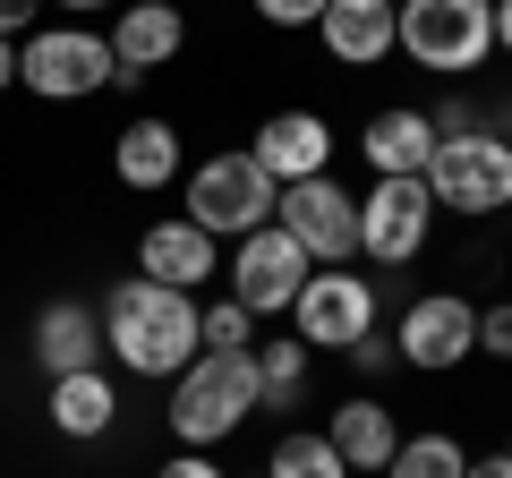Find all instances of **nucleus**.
<instances>
[{
  "mask_svg": "<svg viewBox=\"0 0 512 478\" xmlns=\"http://www.w3.org/2000/svg\"><path fill=\"white\" fill-rule=\"evenodd\" d=\"M103 350L120 359L128 376H146V385H171V376L197 359V299L188 291H163V282L128 274L103 291Z\"/></svg>",
  "mask_w": 512,
  "mask_h": 478,
  "instance_id": "f257e3e1",
  "label": "nucleus"
},
{
  "mask_svg": "<svg viewBox=\"0 0 512 478\" xmlns=\"http://www.w3.org/2000/svg\"><path fill=\"white\" fill-rule=\"evenodd\" d=\"M171 436L188 444V453H205V444L239 436V427L256 419V359L248 350H197L180 376H171Z\"/></svg>",
  "mask_w": 512,
  "mask_h": 478,
  "instance_id": "f03ea898",
  "label": "nucleus"
},
{
  "mask_svg": "<svg viewBox=\"0 0 512 478\" xmlns=\"http://www.w3.org/2000/svg\"><path fill=\"white\" fill-rule=\"evenodd\" d=\"M393 52H410L436 77H470L495 60V9L487 0H402L393 9Z\"/></svg>",
  "mask_w": 512,
  "mask_h": 478,
  "instance_id": "7ed1b4c3",
  "label": "nucleus"
},
{
  "mask_svg": "<svg viewBox=\"0 0 512 478\" xmlns=\"http://www.w3.org/2000/svg\"><path fill=\"white\" fill-rule=\"evenodd\" d=\"M427 197H436V214H504L512 205V137L504 129H470V137H436V154H427Z\"/></svg>",
  "mask_w": 512,
  "mask_h": 478,
  "instance_id": "20e7f679",
  "label": "nucleus"
},
{
  "mask_svg": "<svg viewBox=\"0 0 512 478\" xmlns=\"http://www.w3.org/2000/svg\"><path fill=\"white\" fill-rule=\"evenodd\" d=\"M180 188H188V222H197L214 248H222V239L265 231V222H274V205H282V188L248 163V146H239V154H205Z\"/></svg>",
  "mask_w": 512,
  "mask_h": 478,
  "instance_id": "39448f33",
  "label": "nucleus"
},
{
  "mask_svg": "<svg viewBox=\"0 0 512 478\" xmlns=\"http://www.w3.org/2000/svg\"><path fill=\"white\" fill-rule=\"evenodd\" d=\"M111 35L103 26H35L18 43V86L43 94V103H86V94L111 86Z\"/></svg>",
  "mask_w": 512,
  "mask_h": 478,
  "instance_id": "423d86ee",
  "label": "nucleus"
},
{
  "mask_svg": "<svg viewBox=\"0 0 512 478\" xmlns=\"http://www.w3.org/2000/svg\"><path fill=\"white\" fill-rule=\"evenodd\" d=\"M427 231H436V197L427 180H376L359 197V257L402 274L410 257H427Z\"/></svg>",
  "mask_w": 512,
  "mask_h": 478,
  "instance_id": "0eeeda50",
  "label": "nucleus"
},
{
  "mask_svg": "<svg viewBox=\"0 0 512 478\" xmlns=\"http://www.w3.org/2000/svg\"><path fill=\"white\" fill-rule=\"evenodd\" d=\"M291 333L308 350H350L359 333H376V282L342 274V265H316L291 299Z\"/></svg>",
  "mask_w": 512,
  "mask_h": 478,
  "instance_id": "6e6552de",
  "label": "nucleus"
},
{
  "mask_svg": "<svg viewBox=\"0 0 512 478\" xmlns=\"http://www.w3.org/2000/svg\"><path fill=\"white\" fill-rule=\"evenodd\" d=\"M308 274H316L308 248H299L282 222L231 239V299H239L248 316H291V299H299V282H308Z\"/></svg>",
  "mask_w": 512,
  "mask_h": 478,
  "instance_id": "1a4fd4ad",
  "label": "nucleus"
},
{
  "mask_svg": "<svg viewBox=\"0 0 512 478\" xmlns=\"http://www.w3.org/2000/svg\"><path fill=\"white\" fill-rule=\"evenodd\" d=\"M393 350H402V368H419V376H453L461 359H478V308L461 291L410 299L402 325H393Z\"/></svg>",
  "mask_w": 512,
  "mask_h": 478,
  "instance_id": "9d476101",
  "label": "nucleus"
},
{
  "mask_svg": "<svg viewBox=\"0 0 512 478\" xmlns=\"http://www.w3.org/2000/svg\"><path fill=\"white\" fill-rule=\"evenodd\" d=\"M274 222L308 248V265H350L359 257V197H350L342 180H299V188H282V205H274Z\"/></svg>",
  "mask_w": 512,
  "mask_h": 478,
  "instance_id": "9b49d317",
  "label": "nucleus"
},
{
  "mask_svg": "<svg viewBox=\"0 0 512 478\" xmlns=\"http://www.w3.org/2000/svg\"><path fill=\"white\" fill-rule=\"evenodd\" d=\"M248 163L265 171L274 188L325 180V171H333V129H325V111H274V120L248 137Z\"/></svg>",
  "mask_w": 512,
  "mask_h": 478,
  "instance_id": "f8f14e48",
  "label": "nucleus"
},
{
  "mask_svg": "<svg viewBox=\"0 0 512 478\" xmlns=\"http://www.w3.org/2000/svg\"><path fill=\"white\" fill-rule=\"evenodd\" d=\"M137 274L163 282V291H188V299H197L205 282L222 274V248H214V239H205L188 214H171V222H154V231L137 239Z\"/></svg>",
  "mask_w": 512,
  "mask_h": 478,
  "instance_id": "ddd939ff",
  "label": "nucleus"
},
{
  "mask_svg": "<svg viewBox=\"0 0 512 478\" xmlns=\"http://www.w3.org/2000/svg\"><path fill=\"white\" fill-rule=\"evenodd\" d=\"M188 43V18H180V0H128L120 18H111V60H120L128 77H154L171 69Z\"/></svg>",
  "mask_w": 512,
  "mask_h": 478,
  "instance_id": "4468645a",
  "label": "nucleus"
},
{
  "mask_svg": "<svg viewBox=\"0 0 512 478\" xmlns=\"http://www.w3.org/2000/svg\"><path fill=\"white\" fill-rule=\"evenodd\" d=\"M325 444L342 453L350 478H384V461H393V444H402V419H393V402H376V393H350V402L333 410Z\"/></svg>",
  "mask_w": 512,
  "mask_h": 478,
  "instance_id": "2eb2a0df",
  "label": "nucleus"
},
{
  "mask_svg": "<svg viewBox=\"0 0 512 478\" xmlns=\"http://www.w3.org/2000/svg\"><path fill=\"white\" fill-rule=\"evenodd\" d=\"M35 368H43V376H86V368H103V316H94L86 299H52V308L35 316Z\"/></svg>",
  "mask_w": 512,
  "mask_h": 478,
  "instance_id": "dca6fc26",
  "label": "nucleus"
},
{
  "mask_svg": "<svg viewBox=\"0 0 512 478\" xmlns=\"http://www.w3.org/2000/svg\"><path fill=\"white\" fill-rule=\"evenodd\" d=\"M359 154H367L376 180H419L427 154H436V120L410 111V103H393V111H376V120L359 129Z\"/></svg>",
  "mask_w": 512,
  "mask_h": 478,
  "instance_id": "f3484780",
  "label": "nucleus"
},
{
  "mask_svg": "<svg viewBox=\"0 0 512 478\" xmlns=\"http://www.w3.org/2000/svg\"><path fill=\"white\" fill-rule=\"evenodd\" d=\"M111 171H120V188H137V197H154V188L188 180L180 129H171V120H128V129L111 137Z\"/></svg>",
  "mask_w": 512,
  "mask_h": 478,
  "instance_id": "a211bd4d",
  "label": "nucleus"
},
{
  "mask_svg": "<svg viewBox=\"0 0 512 478\" xmlns=\"http://www.w3.org/2000/svg\"><path fill=\"white\" fill-rule=\"evenodd\" d=\"M325 52L342 69H376L393 52V0H325V18H316Z\"/></svg>",
  "mask_w": 512,
  "mask_h": 478,
  "instance_id": "6ab92c4d",
  "label": "nucleus"
},
{
  "mask_svg": "<svg viewBox=\"0 0 512 478\" xmlns=\"http://www.w3.org/2000/svg\"><path fill=\"white\" fill-rule=\"evenodd\" d=\"M111 419H120V393H111L103 368H86V376H52V427H60V436L94 444V436H111Z\"/></svg>",
  "mask_w": 512,
  "mask_h": 478,
  "instance_id": "aec40b11",
  "label": "nucleus"
},
{
  "mask_svg": "<svg viewBox=\"0 0 512 478\" xmlns=\"http://www.w3.org/2000/svg\"><path fill=\"white\" fill-rule=\"evenodd\" d=\"M256 410H291L299 393H308V368H316V350L299 342V333H282V342H256Z\"/></svg>",
  "mask_w": 512,
  "mask_h": 478,
  "instance_id": "412c9836",
  "label": "nucleus"
},
{
  "mask_svg": "<svg viewBox=\"0 0 512 478\" xmlns=\"http://www.w3.org/2000/svg\"><path fill=\"white\" fill-rule=\"evenodd\" d=\"M461 470H470V453H461V436H444V427L402 436L393 461H384V478H461Z\"/></svg>",
  "mask_w": 512,
  "mask_h": 478,
  "instance_id": "4be33fe9",
  "label": "nucleus"
},
{
  "mask_svg": "<svg viewBox=\"0 0 512 478\" xmlns=\"http://www.w3.org/2000/svg\"><path fill=\"white\" fill-rule=\"evenodd\" d=\"M265 478H350V470L325 444V427H291V436H274V453H265Z\"/></svg>",
  "mask_w": 512,
  "mask_h": 478,
  "instance_id": "5701e85b",
  "label": "nucleus"
},
{
  "mask_svg": "<svg viewBox=\"0 0 512 478\" xmlns=\"http://www.w3.org/2000/svg\"><path fill=\"white\" fill-rule=\"evenodd\" d=\"M197 350H256V316L239 308V299L197 308Z\"/></svg>",
  "mask_w": 512,
  "mask_h": 478,
  "instance_id": "b1692460",
  "label": "nucleus"
},
{
  "mask_svg": "<svg viewBox=\"0 0 512 478\" xmlns=\"http://www.w3.org/2000/svg\"><path fill=\"white\" fill-rule=\"evenodd\" d=\"M478 350H487L495 368H512V299H495V308H478Z\"/></svg>",
  "mask_w": 512,
  "mask_h": 478,
  "instance_id": "393cba45",
  "label": "nucleus"
},
{
  "mask_svg": "<svg viewBox=\"0 0 512 478\" xmlns=\"http://www.w3.org/2000/svg\"><path fill=\"white\" fill-rule=\"evenodd\" d=\"M350 368H359V376H393V368H402L393 333H359V342H350Z\"/></svg>",
  "mask_w": 512,
  "mask_h": 478,
  "instance_id": "a878e982",
  "label": "nucleus"
},
{
  "mask_svg": "<svg viewBox=\"0 0 512 478\" xmlns=\"http://www.w3.org/2000/svg\"><path fill=\"white\" fill-rule=\"evenodd\" d=\"M256 18H265V26H316V18H325V0H256Z\"/></svg>",
  "mask_w": 512,
  "mask_h": 478,
  "instance_id": "bb28decb",
  "label": "nucleus"
},
{
  "mask_svg": "<svg viewBox=\"0 0 512 478\" xmlns=\"http://www.w3.org/2000/svg\"><path fill=\"white\" fill-rule=\"evenodd\" d=\"M35 9H43V0H0V35L26 43V35H35Z\"/></svg>",
  "mask_w": 512,
  "mask_h": 478,
  "instance_id": "cd10ccee",
  "label": "nucleus"
},
{
  "mask_svg": "<svg viewBox=\"0 0 512 478\" xmlns=\"http://www.w3.org/2000/svg\"><path fill=\"white\" fill-rule=\"evenodd\" d=\"M427 120H436V137H470V129H487L470 103H444V111H427Z\"/></svg>",
  "mask_w": 512,
  "mask_h": 478,
  "instance_id": "c85d7f7f",
  "label": "nucleus"
},
{
  "mask_svg": "<svg viewBox=\"0 0 512 478\" xmlns=\"http://www.w3.org/2000/svg\"><path fill=\"white\" fill-rule=\"evenodd\" d=\"M154 478H222V461H205V453H180V461H163Z\"/></svg>",
  "mask_w": 512,
  "mask_h": 478,
  "instance_id": "c756f323",
  "label": "nucleus"
},
{
  "mask_svg": "<svg viewBox=\"0 0 512 478\" xmlns=\"http://www.w3.org/2000/svg\"><path fill=\"white\" fill-rule=\"evenodd\" d=\"M461 478H512V453H504V444H495V453H470V470H461Z\"/></svg>",
  "mask_w": 512,
  "mask_h": 478,
  "instance_id": "7c9ffc66",
  "label": "nucleus"
},
{
  "mask_svg": "<svg viewBox=\"0 0 512 478\" xmlns=\"http://www.w3.org/2000/svg\"><path fill=\"white\" fill-rule=\"evenodd\" d=\"M60 9H69V18L86 26V18H103V9H128V0H60Z\"/></svg>",
  "mask_w": 512,
  "mask_h": 478,
  "instance_id": "2f4dec72",
  "label": "nucleus"
},
{
  "mask_svg": "<svg viewBox=\"0 0 512 478\" xmlns=\"http://www.w3.org/2000/svg\"><path fill=\"white\" fill-rule=\"evenodd\" d=\"M495 52L512 60V0H495Z\"/></svg>",
  "mask_w": 512,
  "mask_h": 478,
  "instance_id": "473e14b6",
  "label": "nucleus"
},
{
  "mask_svg": "<svg viewBox=\"0 0 512 478\" xmlns=\"http://www.w3.org/2000/svg\"><path fill=\"white\" fill-rule=\"evenodd\" d=\"M9 86H18V43L0 35V94H9Z\"/></svg>",
  "mask_w": 512,
  "mask_h": 478,
  "instance_id": "72a5a7b5",
  "label": "nucleus"
},
{
  "mask_svg": "<svg viewBox=\"0 0 512 478\" xmlns=\"http://www.w3.org/2000/svg\"><path fill=\"white\" fill-rule=\"evenodd\" d=\"M393 9H402V0H393Z\"/></svg>",
  "mask_w": 512,
  "mask_h": 478,
  "instance_id": "f704fd0d",
  "label": "nucleus"
},
{
  "mask_svg": "<svg viewBox=\"0 0 512 478\" xmlns=\"http://www.w3.org/2000/svg\"><path fill=\"white\" fill-rule=\"evenodd\" d=\"M487 9H495V0H487Z\"/></svg>",
  "mask_w": 512,
  "mask_h": 478,
  "instance_id": "c9c22d12",
  "label": "nucleus"
}]
</instances>
